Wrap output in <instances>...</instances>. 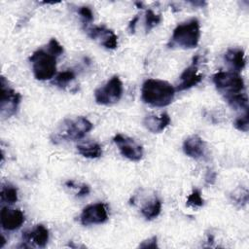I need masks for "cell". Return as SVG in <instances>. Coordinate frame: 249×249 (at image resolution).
I'll use <instances>...</instances> for the list:
<instances>
[{"label": "cell", "mask_w": 249, "mask_h": 249, "mask_svg": "<svg viewBox=\"0 0 249 249\" xmlns=\"http://www.w3.org/2000/svg\"><path fill=\"white\" fill-rule=\"evenodd\" d=\"M32 72L39 81L51 80L56 72V56L48 50H37L29 57Z\"/></svg>", "instance_id": "277c9868"}, {"label": "cell", "mask_w": 249, "mask_h": 249, "mask_svg": "<svg viewBox=\"0 0 249 249\" xmlns=\"http://www.w3.org/2000/svg\"><path fill=\"white\" fill-rule=\"evenodd\" d=\"M22 240L30 245L44 248L49 241V230L44 225H36L22 233Z\"/></svg>", "instance_id": "4fadbf2b"}, {"label": "cell", "mask_w": 249, "mask_h": 249, "mask_svg": "<svg viewBox=\"0 0 249 249\" xmlns=\"http://www.w3.org/2000/svg\"><path fill=\"white\" fill-rule=\"evenodd\" d=\"M88 36L95 41H98L103 47L108 50H115L118 47V37L113 30L105 25L88 26L85 28Z\"/></svg>", "instance_id": "30bf717a"}, {"label": "cell", "mask_w": 249, "mask_h": 249, "mask_svg": "<svg viewBox=\"0 0 249 249\" xmlns=\"http://www.w3.org/2000/svg\"><path fill=\"white\" fill-rule=\"evenodd\" d=\"M204 203L203 198L201 197V194L198 190H194L191 195H189L188 198H187V206H191V207H201Z\"/></svg>", "instance_id": "603a6c76"}, {"label": "cell", "mask_w": 249, "mask_h": 249, "mask_svg": "<svg viewBox=\"0 0 249 249\" xmlns=\"http://www.w3.org/2000/svg\"><path fill=\"white\" fill-rule=\"evenodd\" d=\"M224 97L231 108L235 110H242L244 112L248 111V97L245 91L227 95Z\"/></svg>", "instance_id": "ac0fdd59"}, {"label": "cell", "mask_w": 249, "mask_h": 249, "mask_svg": "<svg viewBox=\"0 0 249 249\" xmlns=\"http://www.w3.org/2000/svg\"><path fill=\"white\" fill-rule=\"evenodd\" d=\"M139 247L140 248H158V238L156 235L142 241L140 244H139Z\"/></svg>", "instance_id": "4316f807"}, {"label": "cell", "mask_w": 249, "mask_h": 249, "mask_svg": "<svg viewBox=\"0 0 249 249\" xmlns=\"http://www.w3.org/2000/svg\"><path fill=\"white\" fill-rule=\"evenodd\" d=\"M216 179V173L214 171L208 170L206 176H205V181L207 184H213Z\"/></svg>", "instance_id": "f1b7e54d"}, {"label": "cell", "mask_w": 249, "mask_h": 249, "mask_svg": "<svg viewBox=\"0 0 249 249\" xmlns=\"http://www.w3.org/2000/svg\"><path fill=\"white\" fill-rule=\"evenodd\" d=\"M212 81L216 89L224 96L245 91L243 78L234 71H219L213 75Z\"/></svg>", "instance_id": "5b68a950"}, {"label": "cell", "mask_w": 249, "mask_h": 249, "mask_svg": "<svg viewBox=\"0 0 249 249\" xmlns=\"http://www.w3.org/2000/svg\"><path fill=\"white\" fill-rule=\"evenodd\" d=\"M161 211V201L159 198H154L153 200L147 202L141 208V214L147 220H153L157 218Z\"/></svg>", "instance_id": "d6986e66"}, {"label": "cell", "mask_w": 249, "mask_h": 249, "mask_svg": "<svg viewBox=\"0 0 249 249\" xmlns=\"http://www.w3.org/2000/svg\"><path fill=\"white\" fill-rule=\"evenodd\" d=\"M108 219L107 209L104 203L98 202L86 206L80 216L81 224L84 226L103 224Z\"/></svg>", "instance_id": "8fae6325"}, {"label": "cell", "mask_w": 249, "mask_h": 249, "mask_svg": "<svg viewBox=\"0 0 249 249\" xmlns=\"http://www.w3.org/2000/svg\"><path fill=\"white\" fill-rule=\"evenodd\" d=\"M170 122L171 120L167 113H162L160 116L149 115L144 118L143 125L153 133H160L169 125Z\"/></svg>", "instance_id": "2e32d148"}, {"label": "cell", "mask_w": 249, "mask_h": 249, "mask_svg": "<svg viewBox=\"0 0 249 249\" xmlns=\"http://www.w3.org/2000/svg\"><path fill=\"white\" fill-rule=\"evenodd\" d=\"M0 199L2 203L14 204L18 201V190L12 185H3L0 192Z\"/></svg>", "instance_id": "44dd1931"}, {"label": "cell", "mask_w": 249, "mask_h": 249, "mask_svg": "<svg viewBox=\"0 0 249 249\" xmlns=\"http://www.w3.org/2000/svg\"><path fill=\"white\" fill-rule=\"evenodd\" d=\"M114 143L118 146V149L122 156L132 161H138L143 157V147L137 143L134 139L118 133L113 138Z\"/></svg>", "instance_id": "ba28073f"}, {"label": "cell", "mask_w": 249, "mask_h": 249, "mask_svg": "<svg viewBox=\"0 0 249 249\" xmlns=\"http://www.w3.org/2000/svg\"><path fill=\"white\" fill-rule=\"evenodd\" d=\"M200 62V56L197 54L193 57L192 63L183 71L179 78L175 90L182 91L189 89L196 86L202 79V75L198 74V64Z\"/></svg>", "instance_id": "9c48e42d"}, {"label": "cell", "mask_w": 249, "mask_h": 249, "mask_svg": "<svg viewBox=\"0 0 249 249\" xmlns=\"http://www.w3.org/2000/svg\"><path fill=\"white\" fill-rule=\"evenodd\" d=\"M199 38V21L196 18H191L175 27L167 46L171 49H194L198 45Z\"/></svg>", "instance_id": "3957f363"}, {"label": "cell", "mask_w": 249, "mask_h": 249, "mask_svg": "<svg viewBox=\"0 0 249 249\" xmlns=\"http://www.w3.org/2000/svg\"><path fill=\"white\" fill-rule=\"evenodd\" d=\"M123 91L121 79L118 76H113L105 85L94 90V99L100 105H112L121 99Z\"/></svg>", "instance_id": "8992f818"}, {"label": "cell", "mask_w": 249, "mask_h": 249, "mask_svg": "<svg viewBox=\"0 0 249 249\" xmlns=\"http://www.w3.org/2000/svg\"><path fill=\"white\" fill-rule=\"evenodd\" d=\"M24 214L19 209H13L5 206L0 212V223L5 231H15L24 223Z\"/></svg>", "instance_id": "7c38bea8"}, {"label": "cell", "mask_w": 249, "mask_h": 249, "mask_svg": "<svg viewBox=\"0 0 249 249\" xmlns=\"http://www.w3.org/2000/svg\"><path fill=\"white\" fill-rule=\"evenodd\" d=\"M80 155L87 159H97L102 155V148L99 143L93 141H87L77 146Z\"/></svg>", "instance_id": "e0dca14e"}, {"label": "cell", "mask_w": 249, "mask_h": 249, "mask_svg": "<svg viewBox=\"0 0 249 249\" xmlns=\"http://www.w3.org/2000/svg\"><path fill=\"white\" fill-rule=\"evenodd\" d=\"M224 59L231 68V71H234L237 73L242 71L246 64L244 52L239 48L229 49L224 54Z\"/></svg>", "instance_id": "9a60e30c"}, {"label": "cell", "mask_w": 249, "mask_h": 249, "mask_svg": "<svg viewBox=\"0 0 249 249\" xmlns=\"http://www.w3.org/2000/svg\"><path fill=\"white\" fill-rule=\"evenodd\" d=\"M138 19H139V18H138V16H136V17H134V18H132V20L129 22V24H128V30H129L130 33H134V31H135V26H136V23H137Z\"/></svg>", "instance_id": "f546056e"}, {"label": "cell", "mask_w": 249, "mask_h": 249, "mask_svg": "<svg viewBox=\"0 0 249 249\" xmlns=\"http://www.w3.org/2000/svg\"><path fill=\"white\" fill-rule=\"evenodd\" d=\"M206 150V144L204 140L196 135H191L185 139L183 143V151L188 157L197 160L204 156Z\"/></svg>", "instance_id": "5bb4252c"}, {"label": "cell", "mask_w": 249, "mask_h": 249, "mask_svg": "<svg viewBox=\"0 0 249 249\" xmlns=\"http://www.w3.org/2000/svg\"><path fill=\"white\" fill-rule=\"evenodd\" d=\"M234 127L239 130V131H243V132H247L248 128H249V114L248 111L244 112L241 116L237 117L233 123Z\"/></svg>", "instance_id": "cb8c5ba5"}, {"label": "cell", "mask_w": 249, "mask_h": 249, "mask_svg": "<svg viewBox=\"0 0 249 249\" xmlns=\"http://www.w3.org/2000/svg\"><path fill=\"white\" fill-rule=\"evenodd\" d=\"M47 50L55 56H59L63 53V47L54 38H52L47 46Z\"/></svg>", "instance_id": "484cf974"}, {"label": "cell", "mask_w": 249, "mask_h": 249, "mask_svg": "<svg viewBox=\"0 0 249 249\" xmlns=\"http://www.w3.org/2000/svg\"><path fill=\"white\" fill-rule=\"evenodd\" d=\"M92 124L83 116L65 119L53 131L52 140L54 143L60 141H74L83 138L92 129Z\"/></svg>", "instance_id": "7a4b0ae2"}, {"label": "cell", "mask_w": 249, "mask_h": 249, "mask_svg": "<svg viewBox=\"0 0 249 249\" xmlns=\"http://www.w3.org/2000/svg\"><path fill=\"white\" fill-rule=\"evenodd\" d=\"M161 21V16L156 14L152 10H148L145 15V30L149 32L155 26H157Z\"/></svg>", "instance_id": "7402d4cb"}, {"label": "cell", "mask_w": 249, "mask_h": 249, "mask_svg": "<svg viewBox=\"0 0 249 249\" xmlns=\"http://www.w3.org/2000/svg\"><path fill=\"white\" fill-rule=\"evenodd\" d=\"M175 91L174 87L166 81L148 79L142 85L141 99L153 107H165L172 102Z\"/></svg>", "instance_id": "6da1fadb"}, {"label": "cell", "mask_w": 249, "mask_h": 249, "mask_svg": "<svg viewBox=\"0 0 249 249\" xmlns=\"http://www.w3.org/2000/svg\"><path fill=\"white\" fill-rule=\"evenodd\" d=\"M78 14L81 18V20H82L83 24L86 27H88L89 24L93 20V14H92V11L89 7H87V6L80 7L78 9Z\"/></svg>", "instance_id": "d4e9b609"}, {"label": "cell", "mask_w": 249, "mask_h": 249, "mask_svg": "<svg viewBox=\"0 0 249 249\" xmlns=\"http://www.w3.org/2000/svg\"><path fill=\"white\" fill-rule=\"evenodd\" d=\"M89 187L88 185L83 184V185H81V186L79 187V191H78V194H77V196H78L79 197L85 196H87V195H89Z\"/></svg>", "instance_id": "83f0119b"}, {"label": "cell", "mask_w": 249, "mask_h": 249, "mask_svg": "<svg viewBox=\"0 0 249 249\" xmlns=\"http://www.w3.org/2000/svg\"><path fill=\"white\" fill-rule=\"evenodd\" d=\"M75 77H76L75 72L71 69H68L54 76V78L52 80V84L58 88L64 89L75 79Z\"/></svg>", "instance_id": "ffe728a7"}, {"label": "cell", "mask_w": 249, "mask_h": 249, "mask_svg": "<svg viewBox=\"0 0 249 249\" xmlns=\"http://www.w3.org/2000/svg\"><path fill=\"white\" fill-rule=\"evenodd\" d=\"M21 95L12 89L5 77H1V98H0V116L8 119L14 116L20 103Z\"/></svg>", "instance_id": "52a82bcc"}]
</instances>
